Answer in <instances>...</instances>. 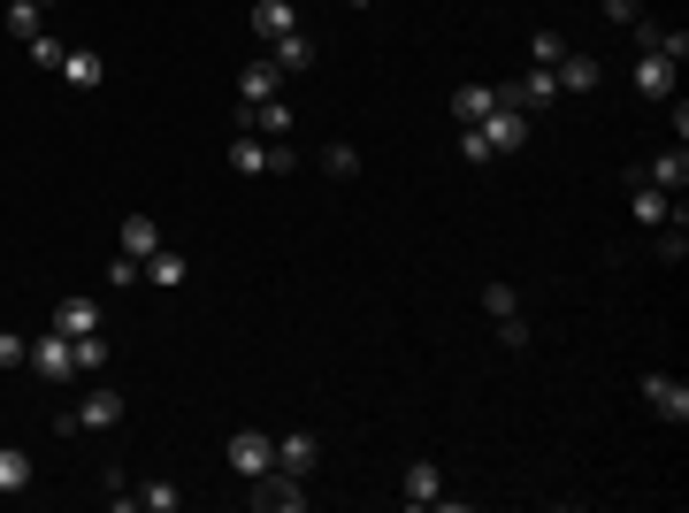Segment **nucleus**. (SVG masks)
Instances as JSON below:
<instances>
[{"mask_svg": "<svg viewBox=\"0 0 689 513\" xmlns=\"http://www.w3.org/2000/svg\"><path fill=\"white\" fill-rule=\"evenodd\" d=\"M491 108H506V85H460V92H452V116H460V123H483Z\"/></svg>", "mask_w": 689, "mask_h": 513, "instance_id": "2eb2a0df", "label": "nucleus"}, {"mask_svg": "<svg viewBox=\"0 0 689 513\" xmlns=\"http://www.w3.org/2000/svg\"><path fill=\"white\" fill-rule=\"evenodd\" d=\"M621 184H628V215H636L644 230H659L675 199H667V192H659V184H652V176H644V170H628V176H621Z\"/></svg>", "mask_w": 689, "mask_h": 513, "instance_id": "423d86ee", "label": "nucleus"}, {"mask_svg": "<svg viewBox=\"0 0 689 513\" xmlns=\"http://www.w3.org/2000/svg\"><path fill=\"white\" fill-rule=\"evenodd\" d=\"M483 307H491V323H506V315H521V292L514 284H483Z\"/></svg>", "mask_w": 689, "mask_h": 513, "instance_id": "bb28decb", "label": "nucleus"}, {"mask_svg": "<svg viewBox=\"0 0 689 513\" xmlns=\"http://www.w3.org/2000/svg\"><path fill=\"white\" fill-rule=\"evenodd\" d=\"M398 499L422 513V506H437L445 499V476H437V460H406V476H398Z\"/></svg>", "mask_w": 689, "mask_h": 513, "instance_id": "1a4fd4ad", "label": "nucleus"}, {"mask_svg": "<svg viewBox=\"0 0 689 513\" xmlns=\"http://www.w3.org/2000/svg\"><path fill=\"white\" fill-rule=\"evenodd\" d=\"M54 330L92 338V330H100V299H62V307H54Z\"/></svg>", "mask_w": 689, "mask_h": 513, "instance_id": "aec40b11", "label": "nucleus"}, {"mask_svg": "<svg viewBox=\"0 0 689 513\" xmlns=\"http://www.w3.org/2000/svg\"><path fill=\"white\" fill-rule=\"evenodd\" d=\"M123 253H131V261H154V253H162V222H154V215H123Z\"/></svg>", "mask_w": 689, "mask_h": 513, "instance_id": "a211bd4d", "label": "nucleus"}, {"mask_svg": "<svg viewBox=\"0 0 689 513\" xmlns=\"http://www.w3.org/2000/svg\"><path fill=\"white\" fill-rule=\"evenodd\" d=\"M100 368H108V330L77 338V375H100Z\"/></svg>", "mask_w": 689, "mask_h": 513, "instance_id": "393cba45", "label": "nucleus"}, {"mask_svg": "<svg viewBox=\"0 0 689 513\" xmlns=\"http://www.w3.org/2000/svg\"><path fill=\"white\" fill-rule=\"evenodd\" d=\"M652 184H659V192H667V199H675V192H682L689 184V146H659V154H652Z\"/></svg>", "mask_w": 689, "mask_h": 513, "instance_id": "dca6fc26", "label": "nucleus"}, {"mask_svg": "<svg viewBox=\"0 0 689 513\" xmlns=\"http://www.w3.org/2000/svg\"><path fill=\"white\" fill-rule=\"evenodd\" d=\"M315 460H322V445H315L307 429H292V437H276V468H292V476H315Z\"/></svg>", "mask_w": 689, "mask_h": 513, "instance_id": "6ab92c4d", "label": "nucleus"}, {"mask_svg": "<svg viewBox=\"0 0 689 513\" xmlns=\"http://www.w3.org/2000/svg\"><path fill=\"white\" fill-rule=\"evenodd\" d=\"M222 460H230V468L253 483V476H269V468H276V437H269V429H230Z\"/></svg>", "mask_w": 689, "mask_h": 513, "instance_id": "20e7f679", "label": "nucleus"}, {"mask_svg": "<svg viewBox=\"0 0 689 513\" xmlns=\"http://www.w3.org/2000/svg\"><path fill=\"white\" fill-rule=\"evenodd\" d=\"M146 284H154V292H176V284H184V253H169V245H162V253L146 261Z\"/></svg>", "mask_w": 689, "mask_h": 513, "instance_id": "5701e85b", "label": "nucleus"}, {"mask_svg": "<svg viewBox=\"0 0 689 513\" xmlns=\"http://www.w3.org/2000/svg\"><path fill=\"white\" fill-rule=\"evenodd\" d=\"M39 31H46V0H8V39H23V46H31Z\"/></svg>", "mask_w": 689, "mask_h": 513, "instance_id": "4be33fe9", "label": "nucleus"}, {"mask_svg": "<svg viewBox=\"0 0 689 513\" xmlns=\"http://www.w3.org/2000/svg\"><path fill=\"white\" fill-rule=\"evenodd\" d=\"M284 92V69L276 62H245V77H238V108H261V100H276Z\"/></svg>", "mask_w": 689, "mask_h": 513, "instance_id": "9b49d317", "label": "nucleus"}, {"mask_svg": "<svg viewBox=\"0 0 689 513\" xmlns=\"http://www.w3.org/2000/svg\"><path fill=\"white\" fill-rule=\"evenodd\" d=\"M23 352H31V338H15V330H0V368H23Z\"/></svg>", "mask_w": 689, "mask_h": 513, "instance_id": "72a5a7b5", "label": "nucleus"}, {"mask_svg": "<svg viewBox=\"0 0 689 513\" xmlns=\"http://www.w3.org/2000/svg\"><path fill=\"white\" fill-rule=\"evenodd\" d=\"M644 406H652L659 422L682 429V422H689V383H682V375H644Z\"/></svg>", "mask_w": 689, "mask_h": 513, "instance_id": "39448f33", "label": "nucleus"}, {"mask_svg": "<svg viewBox=\"0 0 689 513\" xmlns=\"http://www.w3.org/2000/svg\"><path fill=\"white\" fill-rule=\"evenodd\" d=\"M269 62H276L284 77H299V69H315V39H307V31H284V39L269 46Z\"/></svg>", "mask_w": 689, "mask_h": 513, "instance_id": "f3484780", "label": "nucleus"}, {"mask_svg": "<svg viewBox=\"0 0 689 513\" xmlns=\"http://www.w3.org/2000/svg\"><path fill=\"white\" fill-rule=\"evenodd\" d=\"M598 8H605L613 23H636V15H644V0H598Z\"/></svg>", "mask_w": 689, "mask_h": 513, "instance_id": "f704fd0d", "label": "nucleus"}, {"mask_svg": "<svg viewBox=\"0 0 689 513\" xmlns=\"http://www.w3.org/2000/svg\"><path fill=\"white\" fill-rule=\"evenodd\" d=\"M322 170H330V176H360V154L338 139V146H322Z\"/></svg>", "mask_w": 689, "mask_h": 513, "instance_id": "7c9ffc66", "label": "nucleus"}, {"mask_svg": "<svg viewBox=\"0 0 689 513\" xmlns=\"http://www.w3.org/2000/svg\"><path fill=\"white\" fill-rule=\"evenodd\" d=\"M31 476H39V460H31L23 445H0V499H8V491H31Z\"/></svg>", "mask_w": 689, "mask_h": 513, "instance_id": "412c9836", "label": "nucleus"}, {"mask_svg": "<svg viewBox=\"0 0 689 513\" xmlns=\"http://www.w3.org/2000/svg\"><path fill=\"white\" fill-rule=\"evenodd\" d=\"M460 162H475V170H483V162H499V154H491V139H483V131H475V123H468V131H460Z\"/></svg>", "mask_w": 689, "mask_h": 513, "instance_id": "c85d7f7f", "label": "nucleus"}, {"mask_svg": "<svg viewBox=\"0 0 689 513\" xmlns=\"http://www.w3.org/2000/svg\"><path fill=\"white\" fill-rule=\"evenodd\" d=\"M551 77H559V92H598L605 62H598V54H559V69H551Z\"/></svg>", "mask_w": 689, "mask_h": 513, "instance_id": "ddd939ff", "label": "nucleus"}, {"mask_svg": "<svg viewBox=\"0 0 689 513\" xmlns=\"http://www.w3.org/2000/svg\"><path fill=\"white\" fill-rule=\"evenodd\" d=\"M116 422H123V391L116 383H92L77 399V429H116Z\"/></svg>", "mask_w": 689, "mask_h": 513, "instance_id": "0eeeda50", "label": "nucleus"}, {"mask_svg": "<svg viewBox=\"0 0 689 513\" xmlns=\"http://www.w3.org/2000/svg\"><path fill=\"white\" fill-rule=\"evenodd\" d=\"M62 85H77V92H100V85H108V62H100L92 46H69V54H62Z\"/></svg>", "mask_w": 689, "mask_h": 513, "instance_id": "9d476101", "label": "nucleus"}, {"mask_svg": "<svg viewBox=\"0 0 689 513\" xmlns=\"http://www.w3.org/2000/svg\"><path fill=\"white\" fill-rule=\"evenodd\" d=\"M238 123H245L253 139H292V123H299V116H292L284 100H261V108H238Z\"/></svg>", "mask_w": 689, "mask_h": 513, "instance_id": "f8f14e48", "label": "nucleus"}, {"mask_svg": "<svg viewBox=\"0 0 689 513\" xmlns=\"http://www.w3.org/2000/svg\"><path fill=\"white\" fill-rule=\"evenodd\" d=\"M475 131L491 139V154H521V146L536 139V116H528V108H514V100H506V108H491V116H483Z\"/></svg>", "mask_w": 689, "mask_h": 513, "instance_id": "7ed1b4c3", "label": "nucleus"}, {"mask_svg": "<svg viewBox=\"0 0 689 513\" xmlns=\"http://www.w3.org/2000/svg\"><path fill=\"white\" fill-rule=\"evenodd\" d=\"M689 253V230H682V215L675 222H659V261H682Z\"/></svg>", "mask_w": 689, "mask_h": 513, "instance_id": "cd10ccee", "label": "nucleus"}, {"mask_svg": "<svg viewBox=\"0 0 689 513\" xmlns=\"http://www.w3.org/2000/svg\"><path fill=\"white\" fill-rule=\"evenodd\" d=\"M139 506L146 513H176L184 506V491H176V483H139Z\"/></svg>", "mask_w": 689, "mask_h": 513, "instance_id": "a878e982", "label": "nucleus"}, {"mask_svg": "<svg viewBox=\"0 0 689 513\" xmlns=\"http://www.w3.org/2000/svg\"><path fill=\"white\" fill-rule=\"evenodd\" d=\"M559 54H567V39H559L551 23H544V31H528V62H536V69H559Z\"/></svg>", "mask_w": 689, "mask_h": 513, "instance_id": "b1692460", "label": "nucleus"}, {"mask_svg": "<svg viewBox=\"0 0 689 513\" xmlns=\"http://www.w3.org/2000/svg\"><path fill=\"white\" fill-rule=\"evenodd\" d=\"M261 513H299L307 506V476H292V468H269V476H253V491H245Z\"/></svg>", "mask_w": 689, "mask_h": 513, "instance_id": "f03ea898", "label": "nucleus"}, {"mask_svg": "<svg viewBox=\"0 0 689 513\" xmlns=\"http://www.w3.org/2000/svg\"><path fill=\"white\" fill-rule=\"evenodd\" d=\"M31 62H39V69H62V39L39 31V39H31Z\"/></svg>", "mask_w": 689, "mask_h": 513, "instance_id": "2f4dec72", "label": "nucleus"}, {"mask_svg": "<svg viewBox=\"0 0 689 513\" xmlns=\"http://www.w3.org/2000/svg\"><path fill=\"white\" fill-rule=\"evenodd\" d=\"M23 368H31L39 383H77V338H69V330H39L31 352H23Z\"/></svg>", "mask_w": 689, "mask_h": 513, "instance_id": "f257e3e1", "label": "nucleus"}, {"mask_svg": "<svg viewBox=\"0 0 689 513\" xmlns=\"http://www.w3.org/2000/svg\"><path fill=\"white\" fill-rule=\"evenodd\" d=\"M245 23H253V39H261V46H276L284 31H299V0H253V15H245Z\"/></svg>", "mask_w": 689, "mask_h": 513, "instance_id": "6e6552de", "label": "nucleus"}, {"mask_svg": "<svg viewBox=\"0 0 689 513\" xmlns=\"http://www.w3.org/2000/svg\"><path fill=\"white\" fill-rule=\"evenodd\" d=\"M139 276H146V261H131V253H116V261H108V284H116V292H131Z\"/></svg>", "mask_w": 689, "mask_h": 513, "instance_id": "c756f323", "label": "nucleus"}, {"mask_svg": "<svg viewBox=\"0 0 689 513\" xmlns=\"http://www.w3.org/2000/svg\"><path fill=\"white\" fill-rule=\"evenodd\" d=\"M499 345H506V352H528V323L506 315V323H499Z\"/></svg>", "mask_w": 689, "mask_h": 513, "instance_id": "473e14b6", "label": "nucleus"}, {"mask_svg": "<svg viewBox=\"0 0 689 513\" xmlns=\"http://www.w3.org/2000/svg\"><path fill=\"white\" fill-rule=\"evenodd\" d=\"M675 69H682V62L644 54V62H636V92H644V100H675Z\"/></svg>", "mask_w": 689, "mask_h": 513, "instance_id": "4468645a", "label": "nucleus"}]
</instances>
